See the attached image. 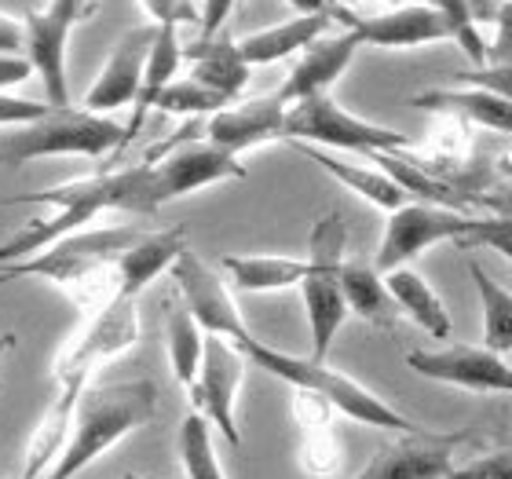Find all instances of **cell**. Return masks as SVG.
I'll return each instance as SVG.
<instances>
[{
    "mask_svg": "<svg viewBox=\"0 0 512 479\" xmlns=\"http://www.w3.org/2000/svg\"><path fill=\"white\" fill-rule=\"evenodd\" d=\"M348 227L337 213H326L315 220L308 238V275L300 282V297L308 311V333H311V359H330L333 337L348 322V300H344L341 271L348 260Z\"/></svg>",
    "mask_w": 512,
    "mask_h": 479,
    "instance_id": "obj_6",
    "label": "cell"
},
{
    "mask_svg": "<svg viewBox=\"0 0 512 479\" xmlns=\"http://www.w3.org/2000/svg\"><path fill=\"white\" fill-rule=\"evenodd\" d=\"M341 286H344V300H348V311H352L355 319H363L374 330H395L399 304L388 293V282H384V275L377 271L374 260L348 256L341 271Z\"/></svg>",
    "mask_w": 512,
    "mask_h": 479,
    "instance_id": "obj_25",
    "label": "cell"
},
{
    "mask_svg": "<svg viewBox=\"0 0 512 479\" xmlns=\"http://www.w3.org/2000/svg\"><path fill=\"white\" fill-rule=\"evenodd\" d=\"M187 231L183 227H161V231H143L136 242L128 245L118 260L121 297H136L161 275L172 271V264L187 253Z\"/></svg>",
    "mask_w": 512,
    "mask_h": 479,
    "instance_id": "obj_20",
    "label": "cell"
},
{
    "mask_svg": "<svg viewBox=\"0 0 512 479\" xmlns=\"http://www.w3.org/2000/svg\"><path fill=\"white\" fill-rule=\"evenodd\" d=\"M11 348H15V333H0V359H4Z\"/></svg>",
    "mask_w": 512,
    "mask_h": 479,
    "instance_id": "obj_48",
    "label": "cell"
},
{
    "mask_svg": "<svg viewBox=\"0 0 512 479\" xmlns=\"http://www.w3.org/2000/svg\"><path fill=\"white\" fill-rule=\"evenodd\" d=\"M165 341H169L172 377H176V381L191 392L194 381H198V370H202L205 341H209V333L202 330V322L194 319L187 304H176V300H169V311H165Z\"/></svg>",
    "mask_w": 512,
    "mask_h": 479,
    "instance_id": "obj_29",
    "label": "cell"
},
{
    "mask_svg": "<svg viewBox=\"0 0 512 479\" xmlns=\"http://www.w3.org/2000/svg\"><path fill=\"white\" fill-rule=\"evenodd\" d=\"M99 0H48L44 8H30L26 22V59L33 74L41 77L44 99L52 107H70V85H66V41L85 19H92Z\"/></svg>",
    "mask_w": 512,
    "mask_h": 479,
    "instance_id": "obj_10",
    "label": "cell"
},
{
    "mask_svg": "<svg viewBox=\"0 0 512 479\" xmlns=\"http://www.w3.org/2000/svg\"><path fill=\"white\" fill-rule=\"evenodd\" d=\"M406 366L425 381L454 384L469 392H502L512 395V366L505 355L483 344H443V348H417L406 352Z\"/></svg>",
    "mask_w": 512,
    "mask_h": 479,
    "instance_id": "obj_12",
    "label": "cell"
},
{
    "mask_svg": "<svg viewBox=\"0 0 512 479\" xmlns=\"http://www.w3.org/2000/svg\"><path fill=\"white\" fill-rule=\"evenodd\" d=\"M461 436H399L355 479H447Z\"/></svg>",
    "mask_w": 512,
    "mask_h": 479,
    "instance_id": "obj_19",
    "label": "cell"
},
{
    "mask_svg": "<svg viewBox=\"0 0 512 479\" xmlns=\"http://www.w3.org/2000/svg\"><path fill=\"white\" fill-rule=\"evenodd\" d=\"M359 48H363V41H359L352 30L326 33V37H319L315 44H308V48L297 55V63H293V70L286 74V81L275 88L278 103L293 107V103H304V99L330 96V88L337 85L344 70L352 66Z\"/></svg>",
    "mask_w": 512,
    "mask_h": 479,
    "instance_id": "obj_18",
    "label": "cell"
},
{
    "mask_svg": "<svg viewBox=\"0 0 512 479\" xmlns=\"http://www.w3.org/2000/svg\"><path fill=\"white\" fill-rule=\"evenodd\" d=\"M447 479H512V447L487 450V454L465 461V465H454Z\"/></svg>",
    "mask_w": 512,
    "mask_h": 479,
    "instance_id": "obj_38",
    "label": "cell"
},
{
    "mask_svg": "<svg viewBox=\"0 0 512 479\" xmlns=\"http://www.w3.org/2000/svg\"><path fill=\"white\" fill-rule=\"evenodd\" d=\"M469 275L483 304V348L498 355L512 352V293L502 282H494L480 264H469Z\"/></svg>",
    "mask_w": 512,
    "mask_h": 479,
    "instance_id": "obj_31",
    "label": "cell"
},
{
    "mask_svg": "<svg viewBox=\"0 0 512 479\" xmlns=\"http://www.w3.org/2000/svg\"><path fill=\"white\" fill-rule=\"evenodd\" d=\"M384 4H392V8H406L410 0H384Z\"/></svg>",
    "mask_w": 512,
    "mask_h": 479,
    "instance_id": "obj_49",
    "label": "cell"
},
{
    "mask_svg": "<svg viewBox=\"0 0 512 479\" xmlns=\"http://www.w3.org/2000/svg\"><path fill=\"white\" fill-rule=\"evenodd\" d=\"M183 63V44L180 30L176 26H158V37H154V48L147 55V70H143V85H139V96L132 103V118L125 121V147L132 143L143 121L150 118V110L158 107L161 92L176 81V70Z\"/></svg>",
    "mask_w": 512,
    "mask_h": 479,
    "instance_id": "obj_26",
    "label": "cell"
},
{
    "mask_svg": "<svg viewBox=\"0 0 512 479\" xmlns=\"http://www.w3.org/2000/svg\"><path fill=\"white\" fill-rule=\"evenodd\" d=\"M333 30V15H293V19L278 22V26H264V30L238 37V48L246 55L249 66H267L289 55H300L308 44Z\"/></svg>",
    "mask_w": 512,
    "mask_h": 479,
    "instance_id": "obj_24",
    "label": "cell"
},
{
    "mask_svg": "<svg viewBox=\"0 0 512 479\" xmlns=\"http://www.w3.org/2000/svg\"><path fill=\"white\" fill-rule=\"evenodd\" d=\"M410 103L421 110H432V114H458L469 125H483L512 136V99L498 96L491 88H428V92H417Z\"/></svg>",
    "mask_w": 512,
    "mask_h": 479,
    "instance_id": "obj_23",
    "label": "cell"
},
{
    "mask_svg": "<svg viewBox=\"0 0 512 479\" xmlns=\"http://www.w3.org/2000/svg\"><path fill=\"white\" fill-rule=\"evenodd\" d=\"M52 110V103H37V99H22L0 92V128H19L30 121H41Z\"/></svg>",
    "mask_w": 512,
    "mask_h": 479,
    "instance_id": "obj_39",
    "label": "cell"
},
{
    "mask_svg": "<svg viewBox=\"0 0 512 479\" xmlns=\"http://www.w3.org/2000/svg\"><path fill=\"white\" fill-rule=\"evenodd\" d=\"M154 37H158L154 22L121 33L114 52L107 55V63L99 70L96 85L85 92L81 107L92 110V114H110V110L136 103L139 85H143V70H147V55L154 48Z\"/></svg>",
    "mask_w": 512,
    "mask_h": 479,
    "instance_id": "obj_16",
    "label": "cell"
},
{
    "mask_svg": "<svg viewBox=\"0 0 512 479\" xmlns=\"http://www.w3.org/2000/svg\"><path fill=\"white\" fill-rule=\"evenodd\" d=\"M220 267L242 293H278L293 289L308 275V256H271V253H246L224 256Z\"/></svg>",
    "mask_w": 512,
    "mask_h": 479,
    "instance_id": "obj_27",
    "label": "cell"
},
{
    "mask_svg": "<svg viewBox=\"0 0 512 479\" xmlns=\"http://www.w3.org/2000/svg\"><path fill=\"white\" fill-rule=\"evenodd\" d=\"M498 172H502L505 180H512V150H505L502 158H498Z\"/></svg>",
    "mask_w": 512,
    "mask_h": 479,
    "instance_id": "obj_47",
    "label": "cell"
},
{
    "mask_svg": "<svg viewBox=\"0 0 512 479\" xmlns=\"http://www.w3.org/2000/svg\"><path fill=\"white\" fill-rule=\"evenodd\" d=\"M238 0H202V26H198V41H213L216 33H224L227 15L235 11Z\"/></svg>",
    "mask_w": 512,
    "mask_h": 479,
    "instance_id": "obj_43",
    "label": "cell"
},
{
    "mask_svg": "<svg viewBox=\"0 0 512 479\" xmlns=\"http://www.w3.org/2000/svg\"><path fill=\"white\" fill-rule=\"evenodd\" d=\"M384 282H388V293L395 297L399 311L410 315L428 337H436V341H450V337H454V322H450L443 300H439L436 289L428 286L417 271H410V267H395V271L384 275Z\"/></svg>",
    "mask_w": 512,
    "mask_h": 479,
    "instance_id": "obj_28",
    "label": "cell"
},
{
    "mask_svg": "<svg viewBox=\"0 0 512 479\" xmlns=\"http://www.w3.org/2000/svg\"><path fill=\"white\" fill-rule=\"evenodd\" d=\"M11 202H41L52 205L55 213L48 220H33L11 238H4L0 242V264L26 260V256L41 253L48 245L85 231L99 213L154 216L161 209L158 187H154V165H147V161L103 169L96 176H81V180L59 183V187H48V191L22 194V198H11Z\"/></svg>",
    "mask_w": 512,
    "mask_h": 479,
    "instance_id": "obj_1",
    "label": "cell"
},
{
    "mask_svg": "<svg viewBox=\"0 0 512 479\" xmlns=\"http://www.w3.org/2000/svg\"><path fill=\"white\" fill-rule=\"evenodd\" d=\"M286 139L322 150H352V154H363V158H374L384 150H406L414 143L406 132H395V128L377 125V121H366L359 114H352V110H344L333 96L293 103L286 110Z\"/></svg>",
    "mask_w": 512,
    "mask_h": 479,
    "instance_id": "obj_7",
    "label": "cell"
},
{
    "mask_svg": "<svg viewBox=\"0 0 512 479\" xmlns=\"http://www.w3.org/2000/svg\"><path fill=\"white\" fill-rule=\"evenodd\" d=\"M224 180H246V165L238 161V154L216 147L209 139H183L180 147L154 161V187L161 205Z\"/></svg>",
    "mask_w": 512,
    "mask_h": 479,
    "instance_id": "obj_13",
    "label": "cell"
},
{
    "mask_svg": "<svg viewBox=\"0 0 512 479\" xmlns=\"http://www.w3.org/2000/svg\"><path fill=\"white\" fill-rule=\"evenodd\" d=\"M286 103H278V96H256V99H238L220 114H209L202 121V139L216 143V147L231 150V154H246L253 147L286 139Z\"/></svg>",
    "mask_w": 512,
    "mask_h": 479,
    "instance_id": "obj_17",
    "label": "cell"
},
{
    "mask_svg": "<svg viewBox=\"0 0 512 479\" xmlns=\"http://www.w3.org/2000/svg\"><path fill=\"white\" fill-rule=\"evenodd\" d=\"M125 150V125L107 114L74 107H52L41 121L8 128L0 136V165L19 169L33 158L77 154V158H118Z\"/></svg>",
    "mask_w": 512,
    "mask_h": 479,
    "instance_id": "obj_5",
    "label": "cell"
},
{
    "mask_svg": "<svg viewBox=\"0 0 512 479\" xmlns=\"http://www.w3.org/2000/svg\"><path fill=\"white\" fill-rule=\"evenodd\" d=\"M300 469L315 479H330L341 469V443L333 428H311L300 439Z\"/></svg>",
    "mask_w": 512,
    "mask_h": 479,
    "instance_id": "obj_35",
    "label": "cell"
},
{
    "mask_svg": "<svg viewBox=\"0 0 512 479\" xmlns=\"http://www.w3.org/2000/svg\"><path fill=\"white\" fill-rule=\"evenodd\" d=\"M337 414H341V410H337L322 392H315V388H293V417H297L300 432L333 428Z\"/></svg>",
    "mask_w": 512,
    "mask_h": 479,
    "instance_id": "obj_36",
    "label": "cell"
},
{
    "mask_svg": "<svg viewBox=\"0 0 512 479\" xmlns=\"http://www.w3.org/2000/svg\"><path fill=\"white\" fill-rule=\"evenodd\" d=\"M333 4H337V8H352L355 0H333Z\"/></svg>",
    "mask_w": 512,
    "mask_h": 479,
    "instance_id": "obj_50",
    "label": "cell"
},
{
    "mask_svg": "<svg viewBox=\"0 0 512 479\" xmlns=\"http://www.w3.org/2000/svg\"><path fill=\"white\" fill-rule=\"evenodd\" d=\"M224 107H231V99H224L220 92L205 88L202 81H194V77L187 74V77H176V81L161 92L154 110L183 114V118H209V114H220Z\"/></svg>",
    "mask_w": 512,
    "mask_h": 479,
    "instance_id": "obj_34",
    "label": "cell"
},
{
    "mask_svg": "<svg viewBox=\"0 0 512 479\" xmlns=\"http://www.w3.org/2000/svg\"><path fill=\"white\" fill-rule=\"evenodd\" d=\"M136 341H139V300L136 297L110 300L103 311L88 315L85 330L77 333L74 341L59 352V359H55V381H59L63 392L85 395L92 373L103 362L125 355Z\"/></svg>",
    "mask_w": 512,
    "mask_h": 479,
    "instance_id": "obj_8",
    "label": "cell"
},
{
    "mask_svg": "<svg viewBox=\"0 0 512 479\" xmlns=\"http://www.w3.org/2000/svg\"><path fill=\"white\" fill-rule=\"evenodd\" d=\"M469 158H472V125L465 118H458V114H436V125H432L425 143V158L417 161L425 169L454 180V169H465Z\"/></svg>",
    "mask_w": 512,
    "mask_h": 479,
    "instance_id": "obj_30",
    "label": "cell"
},
{
    "mask_svg": "<svg viewBox=\"0 0 512 479\" xmlns=\"http://www.w3.org/2000/svg\"><path fill=\"white\" fill-rule=\"evenodd\" d=\"M154 26H202V4L198 0H139Z\"/></svg>",
    "mask_w": 512,
    "mask_h": 479,
    "instance_id": "obj_37",
    "label": "cell"
},
{
    "mask_svg": "<svg viewBox=\"0 0 512 479\" xmlns=\"http://www.w3.org/2000/svg\"><path fill=\"white\" fill-rule=\"evenodd\" d=\"M183 63H191L194 81H202L205 88L220 92L231 103L242 99V92L249 85V70H253L246 63V55H242V48H238V41L227 37V33H216L213 41L183 44Z\"/></svg>",
    "mask_w": 512,
    "mask_h": 479,
    "instance_id": "obj_21",
    "label": "cell"
},
{
    "mask_svg": "<svg viewBox=\"0 0 512 479\" xmlns=\"http://www.w3.org/2000/svg\"><path fill=\"white\" fill-rule=\"evenodd\" d=\"M480 220L483 216L458 213V209L432 205V202L403 205V209L388 213V224H384L381 245H377V256H374L377 271L388 275L395 267H406L417 253H425V249H432L439 242L469 245Z\"/></svg>",
    "mask_w": 512,
    "mask_h": 479,
    "instance_id": "obj_9",
    "label": "cell"
},
{
    "mask_svg": "<svg viewBox=\"0 0 512 479\" xmlns=\"http://www.w3.org/2000/svg\"><path fill=\"white\" fill-rule=\"evenodd\" d=\"M33 66L26 55H0V92H8V88L22 85V81H30Z\"/></svg>",
    "mask_w": 512,
    "mask_h": 479,
    "instance_id": "obj_45",
    "label": "cell"
},
{
    "mask_svg": "<svg viewBox=\"0 0 512 479\" xmlns=\"http://www.w3.org/2000/svg\"><path fill=\"white\" fill-rule=\"evenodd\" d=\"M465 85L491 88V92H498V96L512 99V63H487V66H476L472 74H465Z\"/></svg>",
    "mask_w": 512,
    "mask_h": 479,
    "instance_id": "obj_41",
    "label": "cell"
},
{
    "mask_svg": "<svg viewBox=\"0 0 512 479\" xmlns=\"http://www.w3.org/2000/svg\"><path fill=\"white\" fill-rule=\"evenodd\" d=\"M246 362H249L246 352H242L235 341L209 333L198 381H194V388L187 392L194 410L209 417V425L220 428V436H224L231 447H242V432H238V421H235V403H238L242 377H246Z\"/></svg>",
    "mask_w": 512,
    "mask_h": 479,
    "instance_id": "obj_11",
    "label": "cell"
},
{
    "mask_svg": "<svg viewBox=\"0 0 512 479\" xmlns=\"http://www.w3.org/2000/svg\"><path fill=\"white\" fill-rule=\"evenodd\" d=\"M469 245H491L502 256L512 260V216H491V220H480L476 235Z\"/></svg>",
    "mask_w": 512,
    "mask_h": 479,
    "instance_id": "obj_40",
    "label": "cell"
},
{
    "mask_svg": "<svg viewBox=\"0 0 512 479\" xmlns=\"http://www.w3.org/2000/svg\"><path fill=\"white\" fill-rule=\"evenodd\" d=\"M293 147L304 154L308 161H315L322 172H330L333 180L344 183L348 191H355L359 198H366L370 205H377V209H384V213H395V209H403V205H410L414 198L399 187V183L388 176V172L381 169V165H359V161H341L337 154H330V150L322 147H308V143H293Z\"/></svg>",
    "mask_w": 512,
    "mask_h": 479,
    "instance_id": "obj_22",
    "label": "cell"
},
{
    "mask_svg": "<svg viewBox=\"0 0 512 479\" xmlns=\"http://www.w3.org/2000/svg\"><path fill=\"white\" fill-rule=\"evenodd\" d=\"M139 235L143 231L132 224L85 227V231L48 245V249L26 256V260L4 264L0 267V286H8L15 278H48L52 286H59L66 297L74 300L77 308L96 315V311L107 308L110 300L121 297L118 260Z\"/></svg>",
    "mask_w": 512,
    "mask_h": 479,
    "instance_id": "obj_2",
    "label": "cell"
},
{
    "mask_svg": "<svg viewBox=\"0 0 512 479\" xmlns=\"http://www.w3.org/2000/svg\"><path fill=\"white\" fill-rule=\"evenodd\" d=\"M0 55H26V22L0 11Z\"/></svg>",
    "mask_w": 512,
    "mask_h": 479,
    "instance_id": "obj_44",
    "label": "cell"
},
{
    "mask_svg": "<svg viewBox=\"0 0 512 479\" xmlns=\"http://www.w3.org/2000/svg\"><path fill=\"white\" fill-rule=\"evenodd\" d=\"M176 450H180V465L187 479H227L213 447V425L198 410H191V414L183 417L180 436H176Z\"/></svg>",
    "mask_w": 512,
    "mask_h": 479,
    "instance_id": "obj_32",
    "label": "cell"
},
{
    "mask_svg": "<svg viewBox=\"0 0 512 479\" xmlns=\"http://www.w3.org/2000/svg\"><path fill=\"white\" fill-rule=\"evenodd\" d=\"M235 344L246 352V359L260 370H267L271 377L278 381H286L289 388H315L330 399L341 417H352L359 425H374V428H384V432H395V436H436L432 428L417 425L410 421L406 414H399L395 406H388L381 395H374L366 384H359L355 377L341 373L337 366L330 362H319L311 359V355H289V352H278L271 344H264L260 337L253 333H242L235 337Z\"/></svg>",
    "mask_w": 512,
    "mask_h": 479,
    "instance_id": "obj_3",
    "label": "cell"
},
{
    "mask_svg": "<svg viewBox=\"0 0 512 479\" xmlns=\"http://www.w3.org/2000/svg\"><path fill=\"white\" fill-rule=\"evenodd\" d=\"M487 63H512V0H502V8H498L491 59Z\"/></svg>",
    "mask_w": 512,
    "mask_h": 479,
    "instance_id": "obj_42",
    "label": "cell"
},
{
    "mask_svg": "<svg viewBox=\"0 0 512 479\" xmlns=\"http://www.w3.org/2000/svg\"><path fill=\"white\" fill-rule=\"evenodd\" d=\"M333 22H341L344 30H352L363 44L374 48H421V44L450 41L447 22L432 4H406L392 8L384 15H355L352 8H337L333 4Z\"/></svg>",
    "mask_w": 512,
    "mask_h": 479,
    "instance_id": "obj_14",
    "label": "cell"
},
{
    "mask_svg": "<svg viewBox=\"0 0 512 479\" xmlns=\"http://www.w3.org/2000/svg\"><path fill=\"white\" fill-rule=\"evenodd\" d=\"M172 278L183 293V304L191 308V315L202 322L205 333H216V337H227L235 341L249 330L246 319H242V308L235 304V297L227 293L224 278L216 275L213 267L205 264L202 256L187 249V253L172 264Z\"/></svg>",
    "mask_w": 512,
    "mask_h": 479,
    "instance_id": "obj_15",
    "label": "cell"
},
{
    "mask_svg": "<svg viewBox=\"0 0 512 479\" xmlns=\"http://www.w3.org/2000/svg\"><path fill=\"white\" fill-rule=\"evenodd\" d=\"M158 410V388L154 381H121L85 388L74 414V432L63 458L55 461L48 479H74L96 458H103L114 443L139 432Z\"/></svg>",
    "mask_w": 512,
    "mask_h": 479,
    "instance_id": "obj_4",
    "label": "cell"
},
{
    "mask_svg": "<svg viewBox=\"0 0 512 479\" xmlns=\"http://www.w3.org/2000/svg\"><path fill=\"white\" fill-rule=\"evenodd\" d=\"M425 4H432V8L443 15L450 41L465 52V59L476 66H487V59H491V44L483 41V26L476 22V15H472L469 0H425Z\"/></svg>",
    "mask_w": 512,
    "mask_h": 479,
    "instance_id": "obj_33",
    "label": "cell"
},
{
    "mask_svg": "<svg viewBox=\"0 0 512 479\" xmlns=\"http://www.w3.org/2000/svg\"><path fill=\"white\" fill-rule=\"evenodd\" d=\"M286 4L297 15H330L333 11V0H286Z\"/></svg>",
    "mask_w": 512,
    "mask_h": 479,
    "instance_id": "obj_46",
    "label": "cell"
}]
</instances>
